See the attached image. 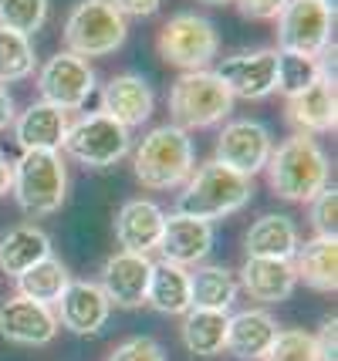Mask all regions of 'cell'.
Masks as SVG:
<instances>
[{
  "label": "cell",
  "mask_w": 338,
  "mask_h": 361,
  "mask_svg": "<svg viewBox=\"0 0 338 361\" xmlns=\"http://www.w3.org/2000/svg\"><path fill=\"white\" fill-rule=\"evenodd\" d=\"M264 361H322L318 345H315V334L308 331H277L271 351L264 355Z\"/></svg>",
  "instance_id": "33"
},
{
  "label": "cell",
  "mask_w": 338,
  "mask_h": 361,
  "mask_svg": "<svg viewBox=\"0 0 338 361\" xmlns=\"http://www.w3.org/2000/svg\"><path fill=\"white\" fill-rule=\"evenodd\" d=\"M109 361H166V351H162V345L156 341V338L139 334V338L122 341V345L109 355Z\"/></svg>",
  "instance_id": "35"
},
{
  "label": "cell",
  "mask_w": 338,
  "mask_h": 361,
  "mask_svg": "<svg viewBox=\"0 0 338 361\" xmlns=\"http://www.w3.org/2000/svg\"><path fill=\"white\" fill-rule=\"evenodd\" d=\"M227 321L230 317L220 314V311H196L190 307L183 314V328H179V338L190 355L196 358H217L227 351Z\"/></svg>",
  "instance_id": "28"
},
{
  "label": "cell",
  "mask_w": 338,
  "mask_h": 361,
  "mask_svg": "<svg viewBox=\"0 0 338 361\" xmlns=\"http://www.w3.org/2000/svg\"><path fill=\"white\" fill-rule=\"evenodd\" d=\"M61 149L88 169H109L129 152V128L119 126L115 118L102 115V111H92L68 126Z\"/></svg>",
  "instance_id": "8"
},
{
  "label": "cell",
  "mask_w": 338,
  "mask_h": 361,
  "mask_svg": "<svg viewBox=\"0 0 338 361\" xmlns=\"http://www.w3.org/2000/svg\"><path fill=\"white\" fill-rule=\"evenodd\" d=\"M271 149H274V142H271L267 126H260L254 118H237V122H227V126L220 128L213 162H220L227 169L254 179V176L267 166Z\"/></svg>",
  "instance_id": "11"
},
{
  "label": "cell",
  "mask_w": 338,
  "mask_h": 361,
  "mask_svg": "<svg viewBox=\"0 0 338 361\" xmlns=\"http://www.w3.org/2000/svg\"><path fill=\"white\" fill-rule=\"evenodd\" d=\"M68 111L54 109L48 102H34L14 118V139L24 152H61L68 135Z\"/></svg>",
  "instance_id": "18"
},
{
  "label": "cell",
  "mask_w": 338,
  "mask_h": 361,
  "mask_svg": "<svg viewBox=\"0 0 338 361\" xmlns=\"http://www.w3.org/2000/svg\"><path fill=\"white\" fill-rule=\"evenodd\" d=\"M152 109H156V94H152V85L143 75L126 71V75H115L102 88V115L115 118L119 126H143V122H149Z\"/></svg>",
  "instance_id": "16"
},
{
  "label": "cell",
  "mask_w": 338,
  "mask_h": 361,
  "mask_svg": "<svg viewBox=\"0 0 338 361\" xmlns=\"http://www.w3.org/2000/svg\"><path fill=\"white\" fill-rule=\"evenodd\" d=\"M159 250H162V260L179 264V267L203 264L210 257V250H213V223L193 220V216H183V213L166 216L162 220Z\"/></svg>",
  "instance_id": "15"
},
{
  "label": "cell",
  "mask_w": 338,
  "mask_h": 361,
  "mask_svg": "<svg viewBox=\"0 0 338 361\" xmlns=\"http://www.w3.org/2000/svg\"><path fill=\"white\" fill-rule=\"evenodd\" d=\"M311 226L318 236H332L335 240L338 230V189L325 186L315 200H311Z\"/></svg>",
  "instance_id": "34"
},
{
  "label": "cell",
  "mask_w": 338,
  "mask_h": 361,
  "mask_svg": "<svg viewBox=\"0 0 338 361\" xmlns=\"http://www.w3.org/2000/svg\"><path fill=\"white\" fill-rule=\"evenodd\" d=\"M34 64H37V58H34L31 37L0 27V85L31 78Z\"/></svg>",
  "instance_id": "31"
},
{
  "label": "cell",
  "mask_w": 338,
  "mask_h": 361,
  "mask_svg": "<svg viewBox=\"0 0 338 361\" xmlns=\"http://www.w3.org/2000/svg\"><path fill=\"white\" fill-rule=\"evenodd\" d=\"M335 331H338V321L335 317H325L322 321V331L315 334V345H318V355L322 361H338V348H335Z\"/></svg>",
  "instance_id": "37"
},
{
  "label": "cell",
  "mask_w": 338,
  "mask_h": 361,
  "mask_svg": "<svg viewBox=\"0 0 338 361\" xmlns=\"http://www.w3.org/2000/svg\"><path fill=\"white\" fill-rule=\"evenodd\" d=\"M237 11L251 20H277V14L284 11L288 0H234Z\"/></svg>",
  "instance_id": "36"
},
{
  "label": "cell",
  "mask_w": 338,
  "mask_h": 361,
  "mask_svg": "<svg viewBox=\"0 0 338 361\" xmlns=\"http://www.w3.org/2000/svg\"><path fill=\"white\" fill-rule=\"evenodd\" d=\"M11 183H14V162L0 152V200L11 192Z\"/></svg>",
  "instance_id": "40"
},
{
  "label": "cell",
  "mask_w": 338,
  "mask_h": 361,
  "mask_svg": "<svg viewBox=\"0 0 338 361\" xmlns=\"http://www.w3.org/2000/svg\"><path fill=\"white\" fill-rule=\"evenodd\" d=\"M48 20V0H0V27L31 37Z\"/></svg>",
  "instance_id": "32"
},
{
  "label": "cell",
  "mask_w": 338,
  "mask_h": 361,
  "mask_svg": "<svg viewBox=\"0 0 338 361\" xmlns=\"http://www.w3.org/2000/svg\"><path fill=\"white\" fill-rule=\"evenodd\" d=\"M335 31V11L322 0H288L277 14V51L311 54L322 58L332 44Z\"/></svg>",
  "instance_id": "9"
},
{
  "label": "cell",
  "mask_w": 338,
  "mask_h": 361,
  "mask_svg": "<svg viewBox=\"0 0 338 361\" xmlns=\"http://www.w3.org/2000/svg\"><path fill=\"white\" fill-rule=\"evenodd\" d=\"M61 37H65L68 54L105 58L126 44L129 24L109 0H78L68 14L65 27H61Z\"/></svg>",
  "instance_id": "5"
},
{
  "label": "cell",
  "mask_w": 338,
  "mask_h": 361,
  "mask_svg": "<svg viewBox=\"0 0 338 361\" xmlns=\"http://www.w3.org/2000/svg\"><path fill=\"white\" fill-rule=\"evenodd\" d=\"M267 183L274 196L288 200V203H311L332 176V162L318 139L311 135H291L277 149H271L267 159Z\"/></svg>",
  "instance_id": "1"
},
{
  "label": "cell",
  "mask_w": 338,
  "mask_h": 361,
  "mask_svg": "<svg viewBox=\"0 0 338 361\" xmlns=\"http://www.w3.org/2000/svg\"><path fill=\"white\" fill-rule=\"evenodd\" d=\"M68 283H71L68 267L51 253V257H44L41 264H34L31 270H24V274L17 277V294L51 307V304L61 300V294L68 290Z\"/></svg>",
  "instance_id": "29"
},
{
  "label": "cell",
  "mask_w": 338,
  "mask_h": 361,
  "mask_svg": "<svg viewBox=\"0 0 338 361\" xmlns=\"http://www.w3.org/2000/svg\"><path fill=\"white\" fill-rule=\"evenodd\" d=\"M325 7H332V11H335V0H322Z\"/></svg>",
  "instance_id": "42"
},
{
  "label": "cell",
  "mask_w": 338,
  "mask_h": 361,
  "mask_svg": "<svg viewBox=\"0 0 338 361\" xmlns=\"http://www.w3.org/2000/svg\"><path fill=\"white\" fill-rule=\"evenodd\" d=\"M149 277H152V260L139 257V253L119 250L105 260L102 267V294L109 298V304L135 311L145 304V290H149Z\"/></svg>",
  "instance_id": "13"
},
{
  "label": "cell",
  "mask_w": 338,
  "mask_h": 361,
  "mask_svg": "<svg viewBox=\"0 0 338 361\" xmlns=\"http://www.w3.org/2000/svg\"><path fill=\"white\" fill-rule=\"evenodd\" d=\"M156 47H159L162 61L173 64V68L210 71V64L220 54V37H217V27L203 14L183 11V14H173L159 27Z\"/></svg>",
  "instance_id": "7"
},
{
  "label": "cell",
  "mask_w": 338,
  "mask_h": 361,
  "mask_svg": "<svg viewBox=\"0 0 338 361\" xmlns=\"http://www.w3.org/2000/svg\"><path fill=\"white\" fill-rule=\"evenodd\" d=\"M92 92H95V71L78 54L58 51L37 71V94H41V102H48V105H54L61 111L85 109V102L92 98Z\"/></svg>",
  "instance_id": "10"
},
{
  "label": "cell",
  "mask_w": 338,
  "mask_h": 361,
  "mask_svg": "<svg viewBox=\"0 0 338 361\" xmlns=\"http://www.w3.org/2000/svg\"><path fill=\"white\" fill-rule=\"evenodd\" d=\"M237 300V277L220 264H196L190 270V307L227 314Z\"/></svg>",
  "instance_id": "26"
},
{
  "label": "cell",
  "mask_w": 338,
  "mask_h": 361,
  "mask_svg": "<svg viewBox=\"0 0 338 361\" xmlns=\"http://www.w3.org/2000/svg\"><path fill=\"white\" fill-rule=\"evenodd\" d=\"M234 111V98L213 71H183L169 85V118L183 132L210 128Z\"/></svg>",
  "instance_id": "6"
},
{
  "label": "cell",
  "mask_w": 338,
  "mask_h": 361,
  "mask_svg": "<svg viewBox=\"0 0 338 361\" xmlns=\"http://www.w3.org/2000/svg\"><path fill=\"white\" fill-rule=\"evenodd\" d=\"M193 159L190 132L166 122V126H156L135 145L132 166H135V179L145 189H176L193 176Z\"/></svg>",
  "instance_id": "3"
},
{
  "label": "cell",
  "mask_w": 338,
  "mask_h": 361,
  "mask_svg": "<svg viewBox=\"0 0 338 361\" xmlns=\"http://www.w3.org/2000/svg\"><path fill=\"white\" fill-rule=\"evenodd\" d=\"M11 192L28 216L58 213L68 196V169L61 152H24L14 162Z\"/></svg>",
  "instance_id": "4"
},
{
  "label": "cell",
  "mask_w": 338,
  "mask_h": 361,
  "mask_svg": "<svg viewBox=\"0 0 338 361\" xmlns=\"http://www.w3.org/2000/svg\"><path fill=\"white\" fill-rule=\"evenodd\" d=\"M112 304L102 294V287L92 281H71L68 290L58 300V328H68L71 334H98L109 321Z\"/></svg>",
  "instance_id": "17"
},
{
  "label": "cell",
  "mask_w": 338,
  "mask_h": 361,
  "mask_svg": "<svg viewBox=\"0 0 338 361\" xmlns=\"http://www.w3.org/2000/svg\"><path fill=\"white\" fill-rule=\"evenodd\" d=\"M0 334L14 345L41 348L58 338V317L51 307L14 294L0 304Z\"/></svg>",
  "instance_id": "14"
},
{
  "label": "cell",
  "mask_w": 338,
  "mask_h": 361,
  "mask_svg": "<svg viewBox=\"0 0 338 361\" xmlns=\"http://www.w3.org/2000/svg\"><path fill=\"white\" fill-rule=\"evenodd\" d=\"M301 236L291 216L284 213H264L251 230H247V257H267V260H291L298 250Z\"/></svg>",
  "instance_id": "24"
},
{
  "label": "cell",
  "mask_w": 338,
  "mask_h": 361,
  "mask_svg": "<svg viewBox=\"0 0 338 361\" xmlns=\"http://www.w3.org/2000/svg\"><path fill=\"white\" fill-rule=\"evenodd\" d=\"M44 257H51V236L41 226L20 223L14 230H7L0 240V270L14 281L34 264H41Z\"/></svg>",
  "instance_id": "25"
},
{
  "label": "cell",
  "mask_w": 338,
  "mask_h": 361,
  "mask_svg": "<svg viewBox=\"0 0 338 361\" xmlns=\"http://www.w3.org/2000/svg\"><path fill=\"white\" fill-rule=\"evenodd\" d=\"M288 122L298 128V135H328L338 126V98H335V78L325 75L315 81L308 92L288 102Z\"/></svg>",
  "instance_id": "19"
},
{
  "label": "cell",
  "mask_w": 338,
  "mask_h": 361,
  "mask_svg": "<svg viewBox=\"0 0 338 361\" xmlns=\"http://www.w3.org/2000/svg\"><path fill=\"white\" fill-rule=\"evenodd\" d=\"M294 277L305 281L308 287L335 294L338 290V240L332 236H315L308 243H298V250L291 257Z\"/></svg>",
  "instance_id": "22"
},
{
  "label": "cell",
  "mask_w": 338,
  "mask_h": 361,
  "mask_svg": "<svg viewBox=\"0 0 338 361\" xmlns=\"http://www.w3.org/2000/svg\"><path fill=\"white\" fill-rule=\"evenodd\" d=\"M277 338V321L267 311H241L227 321V351L241 361H264Z\"/></svg>",
  "instance_id": "21"
},
{
  "label": "cell",
  "mask_w": 338,
  "mask_h": 361,
  "mask_svg": "<svg viewBox=\"0 0 338 361\" xmlns=\"http://www.w3.org/2000/svg\"><path fill=\"white\" fill-rule=\"evenodd\" d=\"M145 304L156 307L159 314H186L190 311V270L169 264V260L152 264Z\"/></svg>",
  "instance_id": "27"
},
{
  "label": "cell",
  "mask_w": 338,
  "mask_h": 361,
  "mask_svg": "<svg viewBox=\"0 0 338 361\" xmlns=\"http://www.w3.org/2000/svg\"><path fill=\"white\" fill-rule=\"evenodd\" d=\"M122 17H152L162 0H109Z\"/></svg>",
  "instance_id": "38"
},
{
  "label": "cell",
  "mask_w": 338,
  "mask_h": 361,
  "mask_svg": "<svg viewBox=\"0 0 338 361\" xmlns=\"http://www.w3.org/2000/svg\"><path fill=\"white\" fill-rule=\"evenodd\" d=\"M200 4H210V7H224V4H230V0H200Z\"/></svg>",
  "instance_id": "41"
},
{
  "label": "cell",
  "mask_w": 338,
  "mask_h": 361,
  "mask_svg": "<svg viewBox=\"0 0 338 361\" xmlns=\"http://www.w3.org/2000/svg\"><path fill=\"white\" fill-rule=\"evenodd\" d=\"M241 287L260 304H277L288 300L298 287L291 260H267V257H247L241 267Z\"/></svg>",
  "instance_id": "23"
},
{
  "label": "cell",
  "mask_w": 338,
  "mask_h": 361,
  "mask_svg": "<svg viewBox=\"0 0 338 361\" xmlns=\"http://www.w3.org/2000/svg\"><path fill=\"white\" fill-rule=\"evenodd\" d=\"M213 75L230 92V98H247V102L267 98L274 94V78H277V51L258 47V51L230 54L224 61H217Z\"/></svg>",
  "instance_id": "12"
},
{
  "label": "cell",
  "mask_w": 338,
  "mask_h": 361,
  "mask_svg": "<svg viewBox=\"0 0 338 361\" xmlns=\"http://www.w3.org/2000/svg\"><path fill=\"white\" fill-rule=\"evenodd\" d=\"M251 196H254V183L247 176L234 173V169H227V166L210 159L207 166H200L183 183V192L176 200V213L213 223L243 209L251 203Z\"/></svg>",
  "instance_id": "2"
},
{
  "label": "cell",
  "mask_w": 338,
  "mask_h": 361,
  "mask_svg": "<svg viewBox=\"0 0 338 361\" xmlns=\"http://www.w3.org/2000/svg\"><path fill=\"white\" fill-rule=\"evenodd\" d=\"M328 71V64L322 58L311 54H294V51H277V78H274V92H281L284 98H298L308 92L315 81H322Z\"/></svg>",
  "instance_id": "30"
},
{
  "label": "cell",
  "mask_w": 338,
  "mask_h": 361,
  "mask_svg": "<svg viewBox=\"0 0 338 361\" xmlns=\"http://www.w3.org/2000/svg\"><path fill=\"white\" fill-rule=\"evenodd\" d=\"M14 118H17V111H14V98H11V92L0 85V132L7 126H14Z\"/></svg>",
  "instance_id": "39"
},
{
  "label": "cell",
  "mask_w": 338,
  "mask_h": 361,
  "mask_svg": "<svg viewBox=\"0 0 338 361\" xmlns=\"http://www.w3.org/2000/svg\"><path fill=\"white\" fill-rule=\"evenodd\" d=\"M162 220H166V213L152 200H129L119 209V216H115V240H119V247L126 253L149 257V250L159 247Z\"/></svg>",
  "instance_id": "20"
}]
</instances>
